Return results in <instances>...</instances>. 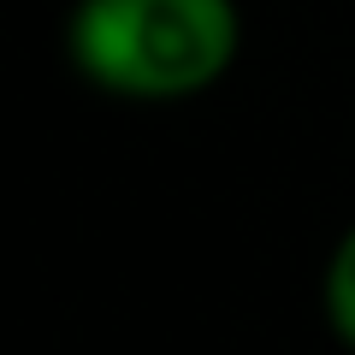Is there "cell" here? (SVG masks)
<instances>
[{
    "label": "cell",
    "mask_w": 355,
    "mask_h": 355,
    "mask_svg": "<svg viewBox=\"0 0 355 355\" xmlns=\"http://www.w3.org/2000/svg\"><path fill=\"white\" fill-rule=\"evenodd\" d=\"M243 53L237 0H77L65 60L89 89L137 107L196 101Z\"/></svg>",
    "instance_id": "obj_1"
},
{
    "label": "cell",
    "mask_w": 355,
    "mask_h": 355,
    "mask_svg": "<svg viewBox=\"0 0 355 355\" xmlns=\"http://www.w3.org/2000/svg\"><path fill=\"white\" fill-rule=\"evenodd\" d=\"M320 308H326V326L343 349L355 355V225L331 243L326 254V279H320Z\"/></svg>",
    "instance_id": "obj_2"
}]
</instances>
